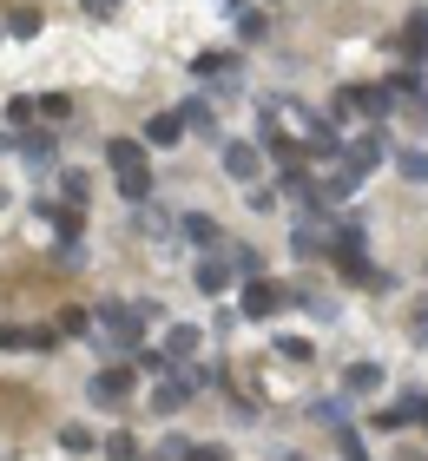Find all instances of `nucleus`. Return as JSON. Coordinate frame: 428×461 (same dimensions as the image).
<instances>
[{
    "instance_id": "ddd939ff",
    "label": "nucleus",
    "mask_w": 428,
    "mask_h": 461,
    "mask_svg": "<svg viewBox=\"0 0 428 461\" xmlns=\"http://www.w3.org/2000/svg\"><path fill=\"white\" fill-rule=\"evenodd\" d=\"M396 53H409V67L428 53V7H415L409 20H402V33H396Z\"/></svg>"
},
{
    "instance_id": "f3484780",
    "label": "nucleus",
    "mask_w": 428,
    "mask_h": 461,
    "mask_svg": "<svg viewBox=\"0 0 428 461\" xmlns=\"http://www.w3.org/2000/svg\"><path fill=\"white\" fill-rule=\"evenodd\" d=\"M382 389V363H350L342 369V395H376Z\"/></svg>"
},
{
    "instance_id": "423d86ee",
    "label": "nucleus",
    "mask_w": 428,
    "mask_h": 461,
    "mask_svg": "<svg viewBox=\"0 0 428 461\" xmlns=\"http://www.w3.org/2000/svg\"><path fill=\"white\" fill-rule=\"evenodd\" d=\"M218 158H224V178H238V185H257V178H264V145L224 139V145H218Z\"/></svg>"
},
{
    "instance_id": "4c0bfd02",
    "label": "nucleus",
    "mask_w": 428,
    "mask_h": 461,
    "mask_svg": "<svg viewBox=\"0 0 428 461\" xmlns=\"http://www.w3.org/2000/svg\"><path fill=\"white\" fill-rule=\"evenodd\" d=\"M284 461H304V455H284Z\"/></svg>"
},
{
    "instance_id": "a211bd4d",
    "label": "nucleus",
    "mask_w": 428,
    "mask_h": 461,
    "mask_svg": "<svg viewBox=\"0 0 428 461\" xmlns=\"http://www.w3.org/2000/svg\"><path fill=\"white\" fill-rule=\"evenodd\" d=\"M290 250H296V258H323V250H330L323 224H316V218H304V224H296V238H290Z\"/></svg>"
},
{
    "instance_id": "6ab92c4d",
    "label": "nucleus",
    "mask_w": 428,
    "mask_h": 461,
    "mask_svg": "<svg viewBox=\"0 0 428 461\" xmlns=\"http://www.w3.org/2000/svg\"><path fill=\"white\" fill-rule=\"evenodd\" d=\"M198 290H205V297H224V290H231V264L224 258H205L198 264Z\"/></svg>"
},
{
    "instance_id": "473e14b6",
    "label": "nucleus",
    "mask_w": 428,
    "mask_h": 461,
    "mask_svg": "<svg viewBox=\"0 0 428 461\" xmlns=\"http://www.w3.org/2000/svg\"><path fill=\"white\" fill-rule=\"evenodd\" d=\"M185 461H231V455H224V448H205V442H191V455H185Z\"/></svg>"
},
{
    "instance_id": "9d476101",
    "label": "nucleus",
    "mask_w": 428,
    "mask_h": 461,
    "mask_svg": "<svg viewBox=\"0 0 428 461\" xmlns=\"http://www.w3.org/2000/svg\"><path fill=\"white\" fill-rule=\"evenodd\" d=\"M382 158H389V139L382 132H356L350 145H342V165H356V172H376Z\"/></svg>"
},
{
    "instance_id": "c9c22d12",
    "label": "nucleus",
    "mask_w": 428,
    "mask_h": 461,
    "mask_svg": "<svg viewBox=\"0 0 428 461\" xmlns=\"http://www.w3.org/2000/svg\"><path fill=\"white\" fill-rule=\"evenodd\" d=\"M415 113H422V119H428V93H422V99H415Z\"/></svg>"
},
{
    "instance_id": "412c9836",
    "label": "nucleus",
    "mask_w": 428,
    "mask_h": 461,
    "mask_svg": "<svg viewBox=\"0 0 428 461\" xmlns=\"http://www.w3.org/2000/svg\"><path fill=\"white\" fill-rule=\"evenodd\" d=\"M396 172L409 178V185H428V152H422V145H402V152H396Z\"/></svg>"
},
{
    "instance_id": "b1692460",
    "label": "nucleus",
    "mask_w": 428,
    "mask_h": 461,
    "mask_svg": "<svg viewBox=\"0 0 428 461\" xmlns=\"http://www.w3.org/2000/svg\"><path fill=\"white\" fill-rule=\"evenodd\" d=\"M40 27H47V20H40L33 7H14V14H7V33H14V40H33Z\"/></svg>"
},
{
    "instance_id": "cd10ccee",
    "label": "nucleus",
    "mask_w": 428,
    "mask_h": 461,
    "mask_svg": "<svg viewBox=\"0 0 428 461\" xmlns=\"http://www.w3.org/2000/svg\"><path fill=\"white\" fill-rule=\"evenodd\" d=\"M59 198L79 212V204H86V172H59Z\"/></svg>"
},
{
    "instance_id": "f704fd0d",
    "label": "nucleus",
    "mask_w": 428,
    "mask_h": 461,
    "mask_svg": "<svg viewBox=\"0 0 428 461\" xmlns=\"http://www.w3.org/2000/svg\"><path fill=\"white\" fill-rule=\"evenodd\" d=\"M86 14H93V20H105V14H113V0H86Z\"/></svg>"
},
{
    "instance_id": "58836bf2",
    "label": "nucleus",
    "mask_w": 428,
    "mask_h": 461,
    "mask_svg": "<svg viewBox=\"0 0 428 461\" xmlns=\"http://www.w3.org/2000/svg\"><path fill=\"white\" fill-rule=\"evenodd\" d=\"M0 40H7V27H0Z\"/></svg>"
},
{
    "instance_id": "f257e3e1",
    "label": "nucleus",
    "mask_w": 428,
    "mask_h": 461,
    "mask_svg": "<svg viewBox=\"0 0 428 461\" xmlns=\"http://www.w3.org/2000/svg\"><path fill=\"white\" fill-rule=\"evenodd\" d=\"M93 323H99V337H93V349L105 356V363H125V356H139L145 343V317H139V303H99L93 310Z\"/></svg>"
},
{
    "instance_id": "dca6fc26",
    "label": "nucleus",
    "mask_w": 428,
    "mask_h": 461,
    "mask_svg": "<svg viewBox=\"0 0 428 461\" xmlns=\"http://www.w3.org/2000/svg\"><path fill=\"white\" fill-rule=\"evenodd\" d=\"M178 119H185V132L218 139V106H211V99H185V106H178Z\"/></svg>"
},
{
    "instance_id": "e433bc0d",
    "label": "nucleus",
    "mask_w": 428,
    "mask_h": 461,
    "mask_svg": "<svg viewBox=\"0 0 428 461\" xmlns=\"http://www.w3.org/2000/svg\"><path fill=\"white\" fill-rule=\"evenodd\" d=\"M402 461H428V455H415V448H409V455H402Z\"/></svg>"
},
{
    "instance_id": "f8f14e48",
    "label": "nucleus",
    "mask_w": 428,
    "mask_h": 461,
    "mask_svg": "<svg viewBox=\"0 0 428 461\" xmlns=\"http://www.w3.org/2000/svg\"><path fill=\"white\" fill-rule=\"evenodd\" d=\"M139 139L152 145V152H171V145L185 139V119H178V113H152V119H145V132H139Z\"/></svg>"
},
{
    "instance_id": "9b49d317",
    "label": "nucleus",
    "mask_w": 428,
    "mask_h": 461,
    "mask_svg": "<svg viewBox=\"0 0 428 461\" xmlns=\"http://www.w3.org/2000/svg\"><path fill=\"white\" fill-rule=\"evenodd\" d=\"M185 238L198 244L205 258H224V230H218V218H211V212H191V218H185Z\"/></svg>"
},
{
    "instance_id": "2f4dec72",
    "label": "nucleus",
    "mask_w": 428,
    "mask_h": 461,
    "mask_svg": "<svg viewBox=\"0 0 428 461\" xmlns=\"http://www.w3.org/2000/svg\"><path fill=\"white\" fill-rule=\"evenodd\" d=\"M277 349H284L290 363H310V343H304V337H277Z\"/></svg>"
},
{
    "instance_id": "4be33fe9",
    "label": "nucleus",
    "mask_w": 428,
    "mask_h": 461,
    "mask_svg": "<svg viewBox=\"0 0 428 461\" xmlns=\"http://www.w3.org/2000/svg\"><path fill=\"white\" fill-rule=\"evenodd\" d=\"M59 448H67V455H93V448H99V435L86 429V422H67V429H59Z\"/></svg>"
},
{
    "instance_id": "f03ea898",
    "label": "nucleus",
    "mask_w": 428,
    "mask_h": 461,
    "mask_svg": "<svg viewBox=\"0 0 428 461\" xmlns=\"http://www.w3.org/2000/svg\"><path fill=\"white\" fill-rule=\"evenodd\" d=\"M145 152H152V145L145 139H105V165H113V185L132 204H145L152 198V165H145Z\"/></svg>"
},
{
    "instance_id": "c85d7f7f",
    "label": "nucleus",
    "mask_w": 428,
    "mask_h": 461,
    "mask_svg": "<svg viewBox=\"0 0 428 461\" xmlns=\"http://www.w3.org/2000/svg\"><path fill=\"white\" fill-rule=\"evenodd\" d=\"M224 264L244 270V277H257V250H244V244H224Z\"/></svg>"
},
{
    "instance_id": "4468645a",
    "label": "nucleus",
    "mask_w": 428,
    "mask_h": 461,
    "mask_svg": "<svg viewBox=\"0 0 428 461\" xmlns=\"http://www.w3.org/2000/svg\"><path fill=\"white\" fill-rule=\"evenodd\" d=\"M198 343H205L198 323H165V356H171V363H191V356H198Z\"/></svg>"
},
{
    "instance_id": "6e6552de",
    "label": "nucleus",
    "mask_w": 428,
    "mask_h": 461,
    "mask_svg": "<svg viewBox=\"0 0 428 461\" xmlns=\"http://www.w3.org/2000/svg\"><path fill=\"white\" fill-rule=\"evenodd\" d=\"M238 73H244L238 53H198L191 59V79H205V86H238Z\"/></svg>"
},
{
    "instance_id": "7c9ffc66",
    "label": "nucleus",
    "mask_w": 428,
    "mask_h": 461,
    "mask_svg": "<svg viewBox=\"0 0 428 461\" xmlns=\"http://www.w3.org/2000/svg\"><path fill=\"white\" fill-rule=\"evenodd\" d=\"M415 79H422L415 67H396V73H389V93H396V99H409V93H415Z\"/></svg>"
},
{
    "instance_id": "7ed1b4c3",
    "label": "nucleus",
    "mask_w": 428,
    "mask_h": 461,
    "mask_svg": "<svg viewBox=\"0 0 428 461\" xmlns=\"http://www.w3.org/2000/svg\"><path fill=\"white\" fill-rule=\"evenodd\" d=\"M132 389H139V375H132V363H105L93 383H86V402L93 409H105V415H119L125 402H132Z\"/></svg>"
},
{
    "instance_id": "bb28decb",
    "label": "nucleus",
    "mask_w": 428,
    "mask_h": 461,
    "mask_svg": "<svg viewBox=\"0 0 428 461\" xmlns=\"http://www.w3.org/2000/svg\"><path fill=\"white\" fill-rule=\"evenodd\" d=\"M105 455H113V461H139V442L125 429H113V435H105Z\"/></svg>"
},
{
    "instance_id": "1a4fd4ad",
    "label": "nucleus",
    "mask_w": 428,
    "mask_h": 461,
    "mask_svg": "<svg viewBox=\"0 0 428 461\" xmlns=\"http://www.w3.org/2000/svg\"><path fill=\"white\" fill-rule=\"evenodd\" d=\"M53 323H0V356L7 349H53Z\"/></svg>"
},
{
    "instance_id": "39448f33",
    "label": "nucleus",
    "mask_w": 428,
    "mask_h": 461,
    "mask_svg": "<svg viewBox=\"0 0 428 461\" xmlns=\"http://www.w3.org/2000/svg\"><path fill=\"white\" fill-rule=\"evenodd\" d=\"M191 395H198V383H191V375H185L178 363H171L165 375H152V415H178V409L191 402Z\"/></svg>"
},
{
    "instance_id": "a878e982",
    "label": "nucleus",
    "mask_w": 428,
    "mask_h": 461,
    "mask_svg": "<svg viewBox=\"0 0 428 461\" xmlns=\"http://www.w3.org/2000/svg\"><path fill=\"white\" fill-rule=\"evenodd\" d=\"M310 415H316V422H330V429H342V395H316Z\"/></svg>"
},
{
    "instance_id": "393cba45",
    "label": "nucleus",
    "mask_w": 428,
    "mask_h": 461,
    "mask_svg": "<svg viewBox=\"0 0 428 461\" xmlns=\"http://www.w3.org/2000/svg\"><path fill=\"white\" fill-rule=\"evenodd\" d=\"M53 330H59V337H86V330H99V323H93V310H59Z\"/></svg>"
},
{
    "instance_id": "aec40b11",
    "label": "nucleus",
    "mask_w": 428,
    "mask_h": 461,
    "mask_svg": "<svg viewBox=\"0 0 428 461\" xmlns=\"http://www.w3.org/2000/svg\"><path fill=\"white\" fill-rule=\"evenodd\" d=\"M231 20H238V40H264V27H270V20L257 14L250 0H231Z\"/></svg>"
},
{
    "instance_id": "0eeeda50",
    "label": "nucleus",
    "mask_w": 428,
    "mask_h": 461,
    "mask_svg": "<svg viewBox=\"0 0 428 461\" xmlns=\"http://www.w3.org/2000/svg\"><path fill=\"white\" fill-rule=\"evenodd\" d=\"M356 192H362L356 165H330V178H316V204H323V212H330V204H350Z\"/></svg>"
},
{
    "instance_id": "c756f323",
    "label": "nucleus",
    "mask_w": 428,
    "mask_h": 461,
    "mask_svg": "<svg viewBox=\"0 0 428 461\" xmlns=\"http://www.w3.org/2000/svg\"><path fill=\"white\" fill-rule=\"evenodd\" d=\"M336 448H342V461H369V448H362L356 429H336Z\"/></svg>"
},
{
    "instance_id": "20e7f679",
    "label": "nucleus",
    "mask_w": 428,
    "mask_h": 461,
    "mask_svg": "<svg viewBox=\"0 0 428 461\" xmlns=\"http://www.w3.org/2000/svg\"><path fill=\"white\" fill-rule=\"evenodd\" d=\"M284 303H296V290H284V284H270V277H250L244 284V297H238V310L250 323H264V317H277Z\"/></svg>"
},
{
    "instance_id": "72a5a7b5",
    "label": "nucleus",
    "mask_w": 428,
    "mask_h": 461,
    "mask_svg": "<svg viewBox=\"0 0 428 461\" xmlns=\"http://www.w3.org/2000/svg\"><path fill=\"white\" fill-rule=\"evenodd\" d=\"M415 343L428 349V310H415Z\"/></svg>"
},
{
    "instance_id": "5701e85b",
    "label": "nucleus",
    "mask_w": 428,
    "mask_h": 461,
    "mask_svg": "<svg viewBox=\"0 0 428 461\" xmlns=\"http://www.w3.org/2000/svg\"><path fill=\"white\" fill-rule=\"evenodd\" d=\"M40 119H47L53 132H59V125L73 119V99H67V93H40Z\"/></svg>"
},
{
    "instance_id": "2eb2a0df",
    "label": "nucleus",
    "mask_w": 428,
    "mask_h": 461,
    "mask_svg": "<svg viewBox=\"0 0 428 461\" xmlns=\"http://www.w3.org/2000/svg\"><path fill=\"white\" fill-rule=\"evenodd\" d=\"M178 230H185V218H171V212H152V204L139 212V238H152V244H171Z\"/></svg>"
}]
</instances>
